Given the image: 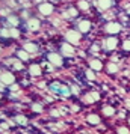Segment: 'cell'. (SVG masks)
<instances>
[{
	"mask_svg": "<svg viewBox=\"0 0 130 134\" xmlns=\"http://www.w3.org/2000/svg\"><path fill=\"white\" fill-rule=\"evenodd\" d=\"M65 38H67V41L70 44H79V41H80V33L79 32H74V30H70V32H67Z\"/></svg>",
	"mask_w": 130,
	"mask_h": 134,
	"instance_id": "6da1fadb",
	"label": "cell"
},
{
	"mask_svg": "<svg viewBox=\"0 0 130 134\" xmlns=\"http://www.w3.org/2000/svg\"><path fill=\"white\" fill-rule=\"evenodd\" d=\"M119 30H121V26L118 24V23H109V24L106 26V32L111 33V35H115Z\"/></svg>",
	"mask_w": 130,
	"mask_h": 134,
	"instance_id": "7a4b0ae2",
	"label": "cell"
},
{
	"mask_svg": "<svg viewBox=\"0 0 130 134\" xmlns=\"http://www.w3.org/2000/svg\"><path fill=\"white\" fill-rule=\"evenodd\" d=\"M113 5V0H97V8L105 11V9H109V8Z\"/></svg>",
	"mask_w": 130,
	"mask_h": 134,
	"instance_id": "3957f363",
	"label": "cell"
},
{
	"mask_svg": "<svg viewBox=\"0 0 130 134\" xmlns=\"http://www.w3.org/2000/svg\"><path fill=\"white\" fill-rule=\"evenodd\" d=\"M39 12L43 15H50L53 12V6L50 3H43V5H39Z\"/></svg>",
	"mask_w": 130,
	"mask_h": 134,
	"instance_id": "277c9868",
	"label": "cell"
},
{
	"mask_svg": "<svg viewBox=\"0 0 130 134\" xmlns=\"http://www.w3.org/2000/svg\"><path fill=\"white\" fill-rule=\"evenodd\" d=\"M49 60L53 63V65H56V66H61L62 65V59L59 54H56V53H51V54H49Z\"/></svg>",
	"mask_w": 130,
	"mask_h": 134,
	"instance_id": "5b68a950",
	"label": "cell"
},
{
	"mask_svg": "<svg viewBox=\"0 0 130 134\" xmlns=\"http://www.w3.org/2000/svg\"><path fill=\"white\" fill-rule=\"evenodd\" d=\"M2 83H5V85H12L14 83V75L9 72H3L2 74Z\"/></svg>",
	"mask_w": 130,
	"mask_h": 134,
	"instance_id": "8992f818",
	"label": "cell"
},
{
	"mask_svg": "<svg viewBox=\"0 0 130 134\" xmlns=\"http://www.w3.org/2000/svg\"><path fill=\"white\" fill-rule=\"evenodd\" d=\"M117 38H107V41H106V47H107V50H115L117 48Z\"/></svg>",
	"mask_w": 130,
	"mask_h": 134,
	"instance_id": "52a82bcc",
	"label": "cell"
},
{
	"mask_svg": "<svg viewBox=\"0 0 130 134\" xmlns=\"http://www.w3.org/2000/svg\"><path fill=\"white\" fill-rule=\"evenodd\" d=\"M62 53L67 56H73L74 54V50H73V47L70 45V44H64L62 45Z\"/></svg>",
	"mask_w": 130,
	"mask_h": 134,
	"instance_id": "ba28073f",
	"label": "cell"
},
{
	"mask_svg": "<svg viewBox=\"0 0 130 134\" xmlns=\"http://www.w3.org/2000/svg\"><path fill=\"white\" fill-rule=\"evenodd\" d=\"M89 29H91V23H89V21H80V23H79V30L80 32L85 33V32H88Z\"/></svg>",
	"mask_w": 130,
	"mask_h": 134,
	"instance_id": "9c48e42d",
	"label": "cell"
},
{
	"mask_svg": "<svg viewBox=\"0 0 130 134\" xmlns=\"http://www.w3.org/2000/svg\"><path fill=\"white\" fill-rule=\"evenodd\" d=\"M86 121L91 124V125H97V124H100V118L97 115H89L86 118Z\"/></svg>",
	"mask_w": 130,
	"mask_h": 134,
	"instance_id": "30bf717a",
	"label": "cell"
},
{
	"mask_svg": "<svg viewBox=\"0 0 130 134\" xmlns=\"http://www.w3.org/2000/svg\"><path fill=\"white\" fill-rule=\"evenodd\" d=\"M27 26H29V29H30V30H37L38 27H39V21L35 20V18H32V20H29Z\"/></svg>",
	"mask_w": 130,
	"mask_h": 134,
	"instance_id": "8fae6325",
	"label": "cell"
},
{
	"mask_svg": "<svg viewBox=\"0 0 130 134\" xmlns=\"http://www.w3.org/2000/svg\"><path fill=\"white\" fill-rule=\"evenodd\" d=\"M89 66L92 68V69H95V71H100V69L103 68V65H101L100 60H91L89 62Z\"/></svg>",
	"mask_w": 130,
	"mask_h": 134,
	"instance_id": "7c38bea8",
	"label": "cell"
},
{
	"mask_svg": "<svg viewBox=\"0 0 130 134\" xmlns=\"http://www.w3.org/2000/svg\"><path fill=\"white\" fill-rule=\"evenodd\" d=\"M98 98H100L98 93H95V92H94V93H89V95L85 97V101H86V103H94V101H97Z\"/></svg>",
	"mask_w": 130,
	"mask_h": 134,
	"instance_id": "4fadbf2b",
	"label": "cell"
},
{
	"mask_svg": "<svg viewBox=\"0 0 130 134\" xmlns=\"http://www.w3.org/2000/svg\"><path fill=\"white\" fill-rule=\"evenodd\" d=\"M24 50L27 51V53H35L38 50V47L35 45V44H24Z\"/></svg>",
	"mask_w": 130,
	"mask_h": 134,
	"instance_id": "5bb4252c",
	"label": "cell"
},
{
	"mask_svg": "<svg viewBox=\"0 0 130 134\" xmlns=\"http://www.w3.org/2000/svg\"><path fill=\"white\" fill-rule=\"evenodd\" d=\"M103 113L106 116H112V115H115V109L111 107V105H106V107H103Z\"/></svg>",
	"mask_w": 130,
	"mask_h": 134,
	"instance_id": "9a60e30c",
	"label": "cell"
},
{
	"mask_svg": "<svg viewBox=\"0 0 130 134\" xmlns=\"http://www.w3.org/2000/svg\"><path fill=\"white\" fill-rule=\"evenodd\" d=\"M29 71H30L32 75H39V74H41V68L38 66V65H32Z\"/></svg>",
	"mask_w": 130,
	"mask_h": 134,
	"instance_id": "2e32d148",
	"label": "cell"
},
{
	"mask_svg": "<svg viewBox=\"0 0 130 134\" xmlns=\"http://www.w3.org/2000/svg\"><path fill=\"white\" fill-rule=\"evenodd\" d=\"M107 71H109V74H115L118 71V65L117 63H109V65H107Z\"/></svg>",
	"mask_w": 130,
	"mask_h": 134,
	"instance_id": "e0dca14e",
	"label": "cell"
},
{
	"mask_svg": "<svg viewBox=\"0 0 130 134\" xmlns=\"http://www.w3.org/2000/svg\"><path fill=\"white\" fill-rule=\"evenodd\" d=\"M50 89H51V91H55V92H61L62 86L59 85V83H51V85H50Z\"/></svg>",
	"mask_w": 130,
	"mask_h": 134,
	"instance_id": "ac0fdd59",
	"label": "cell"
},
{
	"mask_svg": "<svg viewBox=\"0 0 130 134\" xmlns=\"http://www.w3.org/2000/svg\"><path fill=\"white\" fill-rule=\"evenodd\" d=\"M18 57L23 59V60H27L29 59V54H27V51H18Z\"/></svg>",
	"mask_w": 130,
	"mask_h": 134,
	"instance_id": "d6986e66",
	"label": "cell"
},
{
	"mask_svg": "<svg viewBox=\"0 0 130 134\" xmlns=\"http://www.w3.org/2000/svg\"><path fill=\"white\" fill-rule=\"evenodd\" d=\"M15 122H18V124H21V125H24V124H26V118L20 115V116H17V118H15Z\"/></svg>",
	"mask_w": 130,
	"mask_h": 134,
	"instance_id": "ffe728a7",
	"label": "cell"
},
{
	"mask_svg": "<svg viewBox=\"0 0 130 134\" xmlns=\"http://www.w3.org/2000/svg\"><path fill=\"white\" fill-rule=\"evenodd\" d=\"M123 48L126 51H130V41H124L123 42Z\"/></svg>",
	"mask_w": 130,
	"mask_h": 134,
	"instance_id": "44dd1931",
	"label": "cell"
},
{
	"mask_svg": "<svg viewBox=\"0 0 130 134\" xmlns=\"http://www.w3.org/2000/svg\"><path fill=\"white\" fill-rule=\"evenodd\" d=\"M118 133H119V134H130L129 130H127V128H124V127H119V128H118Z\"/></svg>",
	"mask_w": 130,
	"mask_h": 134,
	"instance_id": "7402d4cb",
	"label": "cell"
},
{
	"mask_svg": "<svg viewBox=\"0 0 130 134\" xmlns=\"http://www.w3.org/2000/svg\"><path fill=\"white\" fill-rule=\"evenodd\" d=\"M79 6H80L82 9H88V2H85V0H82L80 3H79Z\"/></svg>",
	"mask_w": 130,
	"mask_h": 134,
	"instance_id": "603a6c76",
	"label": "cell"
},
{
	"mask_svg": "<svg viewBox=\"0 0 130 134\" xmlns=\"http://www.w3.org/2000/svg\"><path fill=\"white\" fill-rule=\"evenodd\" d=\"M20 33H18V30L17 29H11V36H14V38H17Z\"/></svg>",
	"mask_w": 130,
	"mask_h": 134,
	"instance_id": "cb8c5ba5",
	"label": "cell"
},
{
	"mask_svg": "<svg viewBox=\"0 0 130 134\" xmlns=\"http://www.w3.org/2000/svg\"><path fill=\"white\" fill-rule=\"evenodd\" d=\"M86 77H88L89 80H95V75L92 74V71H88V72H86Z\"/></svg>",
	"mask_w": 130,
	"mask_h": 134,
	"instance_id": "d4e9b609",
	"label": "cell"
},
{
	"mask_svg": "<svg viewBox=\"0 0 130 134\" xmlns=\"http://www.w3.org/2000/svg\"><path fill=\"white\" fill-rule=\"evenodd\" d=\"M9 23H12V24H18V20L15 18V17H9Z\"/></svg>",
	"mask_w": 130,
	"mask_h": 134,
	"instance_id": "484cf974",
	"label": "cell"
},
{
	"mask_svg": "<svg viewBox=\"0 0 130 134\" xmlns=\"http://www.w3.org/2000/svg\"><path fill=\"white\" fill-rule=\"evenodd\" d=\"M32 109L35 110V111H41V105H39V104H33V105H32Z\"/></svg>",
	"mask_w": 130,
	"mask_h": 134,
	"instance_id": "4316f807",
	"label": "cell"
},
{
	"mask_svg": "<svg viewBox=\"0 0 130 134\" xmlns=\"http://www.w3.org/2000/svg\"><path fill=\"white\" fill-rule=\"evenodd\" d=\"M2 35L5 38H8V36H11V30H2Z\"/></svg>",
	"mask_w": 130,
	"mask_h": 134,
	"instance_id": "83f0119b",
	"label": "cell"
},
{
	"mask_svg": "<svg viewBox=\"0 0 130 134\" xmlns=\"http://www.w3.org/2000/svg\"><path fill=\"white\" fill-rule=\"evenodd\" d=\"M68 15H71V17H76V15H77V11H76V9H70V11H68Z\"/></svg>",
	"mask_w": 130,
	"mask_h": 134,
	"instance_id": "f1b7e54d",
	"label": "cell"
},
{
	"mask_svg": "<svg viewBox=\"0 0 130 134\" xmlns=\"http://www.w3.org/2000/svg\"><path fill=\"white\" fill-rule=\"evenodd\" d=\"M15 68H17V69H20V68H21V63H20V62H15Z\"/></svg>",
	"mask_w": 130,
	"mask_h": 134,
	"instance_id": "f546056e",
	"label": "cell"
},
{
	"mask_svg": "<svg viewBox=\"0 0 130 134\" xmlns=\"http://www.w3.org/2000/svg\"><path fill=\"white\" fill-rule=\"evenodd\" d=\"M129 122H130V119H129Z\"/></svg>",
	"mask_w": 130,
	"mask_h": 134,
	"instance_id": "4dcf8cb0",
	"label": "cell"
}]
</instances>
